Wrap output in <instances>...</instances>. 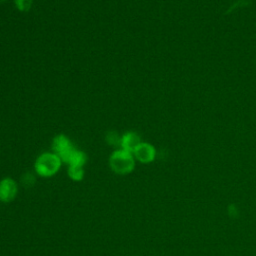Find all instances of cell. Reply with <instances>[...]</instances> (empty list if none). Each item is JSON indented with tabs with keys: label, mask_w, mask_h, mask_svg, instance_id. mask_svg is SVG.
<instances>
[{
	"label": "cell",
	"mask_w": 256,
	"mask_h": 256,
	"mask_svg": "<svg viewBox=\"0 0 256 256\" xmlns=\"http://www.w3.org/2000/svg\"><path fill=\"white\" fill-rule=\"evenodd\" d=\"M109 165L112 171L116 174H129L135 167V158L133 153L123 149H118L110 155Z\"/></svg>",
	"instance_id": "obj_1"
},
{
	"label": "cell",
	"mask_w": 256,
	"mask_h": 256,
	"mask_svg": "<svg viewBox=\"0 0 256 256\" xmlns=\"http://www.w3.org/2000/svg\"><path fill=\"white\" fill-rule=\"evenodd\" d=\"M61 162V159L55 153L46 152L36 159L34 168L39 176L51 177L59 171Z\"/></svg>",
	"instance_id": "obj_2"
},
{
	"label": "cell",
	"mask_w": 256,
	"mask_h": 256,
	"mask_svg": "<svg viewBox=\"0 0 256 256\" xmlns=\"http://www.w3.org/2000/svg\"><path fill=\"white\" fill-rule=\"evenodd\" d=\"M52 148L54 153L61 159L62 162L68 163L70 156L74 152L75 148L71 141L63 134L57 135L52 142Z\"/></svg>",
	"instance_id": "obj_3"
},
{
	"label": "cell",
	"mask_w": 256,
	"mask_h": 256,
	"mask_svg": "<svg viewBox=\"0 0 256 256\" xmlns=\"http://www.w3.org/2000/svg\"><path fill=\"white\" fill-rule=\"evenodd\" d=\"M18 193L16 181L10 177L0 180V202L9 203L15 199Z\"/></svg>",
	"instance_id": "obj_4"
},
{
	"label": "cell",
	"mask_w": 256,
	"mask_h": 256,
	"mask_svg": "<svg viewBox=\"0 0 256 256\" xmlns=\"http://www.w3.org/2000/svg\"><path fill=\"white\" fill-rule=\"evenodd\" d=\"M133 156L139 162L143 164H148L155 160L156 149L150 143L141 142L133 151Z\"/></svg>",
	"instance_id": "obj_5"
},
{
	"label": "cell",
	"mask_w": 256,
	"mask_h": 256,
	"mask_svg": "<svg viewBox=\"0 0 256 256\" xmlns=\"http://www.w3.org/2000/svg\"><path fill=\"white\" fill-rule=\"evenodd\" d=\"M141 143L140 136L135 132H126L120 140V147L123 150L133 153L135 148Z\"/></svg>",
	"instance_id": "obj_6"
},
{
	"label": "cell",
	"mask_w": 256,
	"mask_h": 256,
	"mask_svg": "<svg viewBox=\"0 0 256 256\" xmlns=\"http://www.w3.org/2000/svg\"><path fill=\"white\" fill-rule=\"evenodd\" d=\"M87 161V156L83 151L77 150L75 149L74 152L72 153V155L69 158L68 164L69 166H79V167H83L85 165Z\"/></svg>",
	"instance_id": "obj_7"
},
{
	"label": "cell",
	"mask_w": 256,
	"mask_h": 256,
	"mask_svg": "<svg viewBox=\"0 0 256 256\" xmlns=\"http://www.w3.org/2000/svg\"><path fill=\"white\" fill-rule=\"evenodd\" d=\"M68 176L73 181H81L84 177V169L79 166H69L68 167Z\"/></svg>",
	"instance_id": "obj_8"
},
{
	"label": "cell",
	"mask_w": 256,
	"mask_h": 256,
	"mask_svg": "<svg viewBox=\"0 0 256 256\" xmlns=\"http://www.w3.org/2000/svg\"><path fill=\"white\" fill-rule=\"evenodd\" d=\"M17 9L21 12H27L32 6L33 0H14Z\"/></svg>",
	"instance_id": "obj_9"
},
{
	"label": "cell",
	"mask_w": 256,
	"mask_h": 256,
	"mask_svg": "<svg viewBox=\"0 0 256 256\" xmlns=\"http://www.w3.org/2000/svg\"><path fill=\"white\" fill-rule=\"evenodd\" d=\"M227 214L230 218L232 219H236L238 218L239 214H240V211H239V208L236 204H229L228 207H227Z\"/></svg>",
	"instance_id": "obj_10"
},
{
	"label": "cell",
	"mask_w": 256,
	"mask_h": 256,
	"mask_svg": "<svg viewBox=\"0 0 256 256\" xmlns=\"http://www.w3.org/2000/svg\"><path fill=\"white\" fill-rule=\"evenodd\" d=\"M107 142L110 144V145H119L120 146V140H121V137L118 136V134L116 132H109L107 134Z\"/></svg>",
	"instance_id": "obj_11"
},
{
	"label": "cell",
	"mask_w": 256,
	"mask_h": 256,
	"mask_svg": "<svg viewBox=\"0 0 256 256\" xmlns=\"http://www.w3.org/2000/svg\"><path fill=\"white\" fill-rule=\"evenodd\" d=\"M22 182H23V184L25 186H31V185L34 184L35 178H34V176L31 173H26L25 175H23Z\"/></svg>",
	"instance_id": "obj_12"
},
{
	"label": "cell",
	"mask_w": 256,
	"mask_h": 256,
	"mask_svg": "<svg viewBox=\"0 0 256 256\" xmlns=\"http://www.w3.org/2000/svg\"><path fill=\"white\" fill-rule=\"evenodd\" d=\"M3 1H4V0H0V3H1V2H3Z\"/></svg>",
	"instance_id": "obj_13"
}]
</instances>
